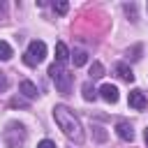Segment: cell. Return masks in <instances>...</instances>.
I'll list each match as a JSON object with an SVG mask.
<instances>
[{
    "label": "cell",
    "mask_w": 148,
    "mask_h": 148,
    "mask_svg": "<svg viewBox=\"0 0 148 148\" xmlns=\"http://www.w3.org/2000/svg\"><path fill=\"white\" fill-rule=\"evenodd\" d=\"M53 118H56L58 127L62 130V134H65L67 139H72L74 143H83V130H81V123H79V118H76L67 106H62V104L53 106Z\"/></svg>",
    "instance_id": "cell-1"
},
{
    "label": "cell",
    "mask_w": 148,
    "mask_h": 148,
    "mask_svg": "<svg viewBox=\"0 0 148 148\" xmlns=\"http://www.w3.org/2000/svg\"><path fill=\"white\" fill-rule=\"evenodd\" d=\"M49 76L53 79V83H56L58 92H62V95H67V92H69V88H72V74H69L67 69H62V65L53 62V65L49 67Z\"/></svg>",
    "instance_id": "cell-2"
},
{
    "label": "cell",
    "mask_w": 148,
    "mask_h": 148,
    "mask_svg": "<svg viewBox=\"0 0 148 148\" xmlns=\"http://www.w3.org/2000/svg\"><path fill=\"white\" fill-rule=\"evenodd\" d=\"M44 58H46V44H44L42 39H32V42L28 44V51H25V56H23V62L30 65V67H35V65H39Z\"/></svg>",
    "instance_id": "cell-3"
},
{
    "label": "cell",
    "mask_w": 148,
    "mask_h": 148,
    "mask_svg": "<svg viewBox=\"0 0 148 148\" xmlns=\"http://www.w3.org/2000/svg\"><path fill=\"white\" fill-rule=\"evenodd\" d=\"M127 102H130V106H132V109H136V111H141V109H146V106H148V99H146L143 90H139V88L130 90V95H127Z\"/></svg>",
    "instance_id": "cell-4"
},
{
    "label": "cell",
    "mask_w": 148,
    "mask_h": 148,
    "mask_svg": "<svg viewBox=\"0 0 148 148\" xmlns=\"http://www.w3.org/2000/svg\"><path fill=\"white\" fill-rule=\"evenodd\" d=\"M99 95H102V99H106L109 104H116V102H118V88L111 86V83H104V86L99 88Z\"/></svg>",
    "instance_id": "cell-5"
},
{
    "label": "cell",
    "mask_w": 148,
    "mask_h": 148,
    "mask_svg": "<svg viewBox=\"0 0 148 148\" xmlns=\"http://www.w3.org/2000/svg\"><path fill=\"white\" fill-rule=\"evenodd\" d=\"M116 134H118L123 141H134V130H132V125L125 123V120H120V123L116 125Z\"/></svg>",
    "instance_id": "cell-6"
},
{
    "label": "cell",
    "mask_w": 148,
    "mask_h": 148,
    "mask_svg": "<svg viewBox=\"0 0 148 148\" xmlns=\"http://www.w3.org/2000/svg\"><path fill=\"white\" fill-rule=\"evenodd\" d=\"M113 72H116L123 81H127V83H132V81H134V72H132V67H130V65H125V62H118V65L113 67Z\"/></svg>",
    "instance_id": "cell-7"
},
{
    "label": "cell",
    "mask_w": 148,
    "mask_h": 148,
    "mask_svg": "<svg viewBox=\"0 0 148 148\" xmlns=\"http://www.w3.org/2000/svg\"><path fill=\"white\" fill-rule=\"evenodd\" d=\"M18 90L23 92V97H28V99H35L37 97V86L32 83V81H21V86H18Z\"/></svg>",
    "instance_id": "cell-8"
},
{
    "label": "cell",
    "mask_w": 148,
    "mask_h": 148,
    "mask_svg": "<svg viewBox=\"0 0 148 148\" xmlns=\"http://www.w3.org/2000/svg\"><path fill=\"white\" fill-rule=\"evenodd\" d=\"M67 58H69V51H67L65 42H58L56 44V62L62 65V62H67Z\"/></svg>",
    "instance_id": "cell-9"
},
{
    "label": "cell",
    "mask_w": 148,
    "mask_h": 148,
    "mask_svg": "<svg viewBox=\"0 0 148 148\" xmlns=\"http://www.w3.org/2000/svg\"><path fill=\"white\" fill-rule=\"evenodd\" d=\"M81 90H83V99H86V102H95V97H97V90L92 88V83H90V81H86V83L81 86Z\"/></svg>",
    "instance_id": "cell-10"
},
{
    "label": "cell",
    "mask_w": 148,
    "mask_h": 148,
    "mask_svg": "<svg viewBox=\"0 0 148 148\" xmlns=\"http://www.w3.org/2000/svg\"><path fill=\"white\" fill-rule=\"evenodd\" d=\"M102 76H104V65L95 60V62L90 65V79H102Z\"/></svg>",
    "instance_id": "cell-11"
},
{
    "label": "cell",
    "mask_w": 148,
    "mask_h": 148,
    "mask_svg": "<svg viewBox=\"0 0 148 148\" xmlns=\"http://www.w3.org/2000/svg\"><path fill=\"white\" fill-rule=\"evenodd\" d=\"M72 60H74V67H81V65L88 62V53H86V51H74Z\"/></svg>",
    "instance_id": "cell-12"
},
{
    "label": "cell",
    "mask_w": 148,
    "mask_h": 148,
    "mask_svg": "<svg viewBox=\"0 0 148 148\" xmlns=\"http://www.w3.org/2000/svg\"><path fill=\"white\" fill-rule=\"evenodd\" d=\"M12 56H14L12 46H9L7 42H2V39H0V60H9Z\"/></svg>",
    "instance_id": "cell-13"
},
{
    "label": "cell",
    "mask_w": 148,
    "mask_h": 148,
    "mask_svg": "<svg viewBox=\"0 0 148 148\" xmlns=\"http://www.w3.org/2000/svg\"><path fill=\"white\" fill-rule=\"evenodd\" d=\"M53 9H56L58 14H67V9H69V5H67L65 0H58V2H53Z\"/></svg>",
    "instance_id": "cell-14"
},
{
    "label": "cell",
    "mask_w": 148,
    "mask_h": 148,
    "mask_svg": "<svg viewBox=\"0 0 148 148\" xmlns=\"http://www.w3.org/2000/svg\"><path fill=\"white\" fill-rule=\"evenodd\" d=\"M95 139H97V141H106V132H104L102 127H95Z\"/></svg>",
    "instance_id": "cell-15"
},
{
    "label": "cell",
    "mask_w": 148,
    "mask_h": 148,
    "mask_svg": "<svg viewBox=\"0 0 148 148\" xmlns=\"http://www.w3.org/2000/svg\"><path fill=\"white\" fill-rule=\"evenodd\" d=\"M7 86H9V81H7L5 72H0V92H5V90H7Z\"/></svg>",
    "instance_id": "cell-16"
},
{
    "label": "cell",
    "mask_w": 148,
    "mask_h": 148,
    "mask_svg": "<svg viewBox=\"0 0 148 148\" xmlns=\"http://www.w3.org/2000/svg\"><path fill=\"white\" fill-rule=\"evenodd\" d=\"M37 148H56V143H53L51 139H42V141L37 143Z\"/></svg>",
    "instance_id": "cell-17"
},
{
    "label": "cell",
    "mask_w": 148,
    "mask_h": 148,
    "mask_svg": "<svg viewBox=\"0 0 148 148\" xmlns=\"http://www.w3.org/2000/svg\"><path fill=\"white\" fill-rule=\"evenodd\" d=\"M12 106H28V104H25L23 99H18V97H14V99H12Z\"/></svg>",
    "instance_id": "cell-18"
},
{
    "label": "cell",
    "mask_w": 148,
    "mask_h": 148,
    "mask_svg": "<svg viewBox=\"0 0 148 148\" xmlns=\"http://www.w3.org/2000/svg\"><path fill=\"white\" fill-rule=\"evenodd\" d=\"M143 141H146V146H148V127H146V132H143Z\"/></svg>",
    "instance_id": "cell-19"
}]
</instances>
